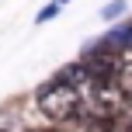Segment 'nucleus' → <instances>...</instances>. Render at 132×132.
<instances>
[{
  "label": "nucleus",
  "instance_id": "1",
  "mask_svg": "<svg viewBox=\"0 0 132 132\" xmlns=\"http://www.w3.org/2000/svg\"><path fill=\"white\" fill-rule=\"evenodd\" d=\"M35 108L49 122H70L77 115H84V94L56 77V80H49V84H42L35 90Z\"/></svg>",
  "mask_w": 132,
  "mask_h": 132
},
{
  "label": "nucleus",
  "instance_id": "2",
  "mask_svg": "<svg viewBox=\"0 0 132 132\" xmlns=\"http://www.w3.org/2000/svg\"><path fill=\"white\" fill-rule=\"evenodd\" d=\"M125 87L122 84H94L84 94V118L87 122H118V115L125 111Z\"/></svg>",
  "mask_w": 132,
  "mask_h": 132
},
{
  "label": "nucleus",
  "instance_id": "3",
  "mask_svg": "<svg viewBox=\"0 0 132 132\" xmlns=\"http://www.w3.org/2000/svg\"><path fill=\"white\" fill-rule=\"evenodd\" d=\"M84 66H87V73H90L94 84H118L122 80V59H118V52H111V49H104V45L87 49Z\"/></svg>",
  "mask_w": 132,
  "mask_h": 132
},
{
  "label": "nucleus",
  "instance_id": "4",
  "mask_svg": "<svg viewBox=\"0 0 132 132\" xmlns=\"http://www.w3.org/2000/svg\"><path fill=\"white\" fill-rule=\"evenodd\" d=\"M84 132H129L125 122H87Z\"/></svg>",
  "mask_w": 132,
  "mask_h": 132
},
{
  "label": "nucleus",
  "instance_id": "5",
  "mask_svg": "<svg viewBox=\"0 0 132 132\" xmlns=\"http://www.w3.org/2000/svg\"><path fill=\"white\" fill-rule=\"evenodd\" d=\"M122 87H125V94H129V101H132V56L122 59Z\"/></svg>",
  "mask_w": 132,
  "mask_h": 132
},
{
  "label": "nucleus",
  "instance_id": "6",
  "mask_svg": "<svg viewBox=\"0 0 132 132\" xmlns=\"http://www.w3.org/2000/svg\"><path fill=\"white\" fill-rule=\"evenodd\" d=\"M56 11H59V4H52V7H45V11L38 14V21H49V18H52V14H56Z\"/></svg>",
  "mask_w": 132,
  "mask_h": 132
},
{
  "label": "nucleus",
  "instance_id": "7",
  "mask_svg": "<svg viewBox=\"0 0 132 132\" xmlns=\"http://www.w3.org/2000/svg\"><path fill=\"white\" fill-rule=\"evenodd\" d=\"M118 11H122V4H108V7H104V18H115Z\"/></svg>",
  "mask_w": 132,
  "mask_h": 132
},
{
  "label": "nucleus",
  "instance_id": "8",
  "mask_svg": "<svg viewBox=\"0 0 132 132\" xmlns=\"http://www.w3.org/2000/svg\"><path fill=\"white\" fill-rule=\"evenodd\" d=\"M24 132H59V129H24Z\"/></svg>",
  "mask_w": 132,
  "mask_h": 132
},
{
  "label": "nucleus",
  "instance_id": "9",
  "mask_svg": "<svg viewBox=\"0 0 132 132\" xmlns=\"http://www.w3.org/2000/svg\"><path fill=\"white\" fill-rule=\"evenodd\" d=\"M125 129H129V132H132V115H129V118H125Z\"/></svg>",
  "mask_w": 132,
  "mask_h": 132
}]
</instances>
